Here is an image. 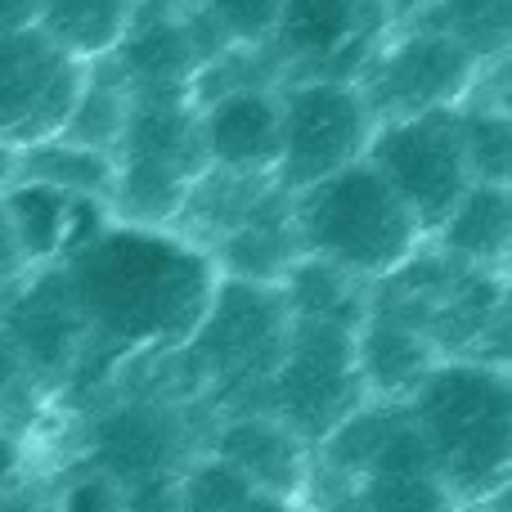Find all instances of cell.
I'll use <instances>...</instances> for the list:
<instances>
[{
	"mask_svg": "<svg viewBox=\"0 0 512 512\" xmlns=\"http://www.w3.org/2000/svg\"><path fill=\"white\" fill-rule=\"evenodd\" d=\"M459 117V140H463V158H468L472 180L481 185H508L512 171V122H508V104L504 90L486 86V72H481L477 90L454 108Z\"/></svg>",
	"mask_w": 512,
	"mask_h": 512,
	"instance_id": "cell-24",
	"label": "cell"
},
{
	"mask_svg": "<svg viewBox=\"0 0 512 512\" xmlns=\"http://www.w3.org/2000/svg\"><path fill=\"white\" fill-rule=\"evenodd\" d=\"M189 400L171 396H122L90 418L86 432V463L104 481H113L122 495L171 481L194 463L189 454Z\"/></svg>",
	"mask_w": 512,
	"mask_h": 512,
	"instance_id": "cell-9",
	"label": "cell"
},
{
	"mask_svg": "<svg viewBox=\"0 0 512 512\" xmlns=\"http://www.w3.org/2000/svg\"><path fill=\"white\" fill-rule=\"evenodd\" d=\"M140 0H36V32L77 63L108 59Z\"/></svg>",
	"mask_w": 512,
	"mask_h": 512,
	"instance_id": "cell-20",
	"label": "cell"
},
{
	"mask_svg": "<svg viewBox=\"0 0 512 512\" xmlns=\"http://www.w3.org/2000/svg\"><path fill=\"white\" fill-rule=\"evenodd\" d=\"M207 256H212L221 279L279 288V279L301 256L297 230H292V198L283 194V189H274V194L265 198L256 212L243 216L234 230L216 234V239L207 243Z\"/></svg>",
	"mask_w": 512,
	"mask_h": 512,
	"instance_id": "cell-18",
	"label": "cell"
},
{
	"mask_svg": "<svg viewBox=\"0 0 512 512\" xmlns=\"http://www.w3.org/2000/svg\"><path fill=\"white\" fill-rule=\"evenodd\" d=\"M283 337H288V310H283L279 288L221 279L203 324L194 328V337L180 351H171V364L189 373L185 396L189 387L212 391L225 405L221 414L261 409Z\"/></svg>",
	"mask_w": 512,
	"mask_h": 512,
	"instance_id": "cell-4",
	"label": "cell"
},
{
	"mask_svg": "<svg viewBox=\"0 0 512 512\" xmlns=\"http://www.w3.org/2000/svg\"><path fill=\"white\" fill-rule=\"evenodd\" d=\"M207 171L194 95H131V113L113 144V221L176 225L185 194Z\"/></svg>",
	"mask_w": 512,
	"mask_h": 512,
	"instance_id": "cell-5",
	"label": "cell"
},
{
	"mask_svg": "<svg viewBox=\"0 0 512 512\" xmlns=\"http://www.w3.org/2000/svg\"><path fill=\"white\" fill-rule=\"evenodd\" d=\"M50 512H126V495L113 486V481L99 477V472H86V477L72 481L68 495H63Z\"/></svg>",
	"mask_w": 512,
	"mask_h": 512,
	"instance_id": "cell-28",
	"label": "cell"
},
{
	"mask_svg": "<svg viewBox=\"0 0 512 512\" xmlns=\"http://www.w3.org/2000/svg\"><path fill=\"white\" fill-rule=\"evenodd\" d=\"M477 63L450 41L423 23H396L387 27L382 45L364 63L360 81L373 117H414L436 113V108H459L481 81Z\"/></svg>",
	"mask_w": 512,
	"mask_h": 512,
	"instance_id": "cell-10",
	"label": "cell"
},
{
	"mask_svg": "<svg viewBox=\"0 0 512 512\" xmlns=\"http://www.w3.org/2000/svg\"><path fill=\"white\" fill-rule=\"evenodd\" d=\"M198 135L207 167L274 176L279 158V86H234L198 99Z\"/></svg>",
	"mask_w": 512,
	"mask_h": 512,
	"instance_id": "cell-15",
	"label": "cell"
},
{
	"mask_svg": "<svg viewBox=\"0 0 512 512\" xmlns=\"http://www.w3.org/2000/svg\"><path fill=\"white\" fill-rule=\"evenodd\" d=\"M405 23H423L432 32L450 36L477 68H495V63L508 59V0H432Z\"/></svg>",
	"mask_w": 512,
	"mask_h": 512,
	"instance_id": "cell-23",
	"label": "cell"
},
{
	"mask_svg": "<svg viewBox=\"0 0 512 512\" xmlns=\"http://www.w3.org/2000/svg\"><path fill=\"white\" fill-rule=\"evenodd\" d=\"M27 274L23 256H18V243L9 234V221H5V207H0V292H9L18 279Z\"/></svg>",
	"mask_w": 512,
	"mask_h": 512,
	"instance_id": "cell-29",
	"label": "cell"
},
{
	"mask_svg": "<svg viewBox=\"0 0 512 512\" xmlns=\"http://www.w3.org/2000/svg\"><path fill=\"white\" fill-rule=\"evenodd\" d=\"M292 230L301 256H319L369 288L427 243L409 207L364 158L292 194Z\"/></svg>",
	"mask_w": 512,
	"mask_h": 512,
	"instance_id": "cell-3",
	"label": "cell"
},
{
	"mask_svg": "<svg viewBox=\"0 0 512 512\" xmlns=\"http://www.w3.org/2000/svg\"><path fill=\"white\" fill-rule=\"evenodd\" d=\"M81 81L86 63L50 45L36 27L0 36V144L23 149L59 135Z\"/></svg>",
	"mask_w": 512,
	"mask_h": 512,
	"instance_id": "cell-12",
	"label": "cell"
},
{
	"mask_svg": "<svg viewBox=\"0 0 512 512\" xmlns=\"http://www.w3.org/2000/svg\"><path fill=\"white\" fill-rule=\"evenodd\" d=\"M360 405L364 387L355 369V328L333 319H288L279 364L265 382V414H274L315 450Z\"/></svg>",
	"mask_w": 512,
	"mask_h": 512,
	"instance_id": "cell-6",
	"label": "cell"
},
{
	"mask_svg": "<svg viewBox=\"0 0 512 512\" xmlns=\"http://www.w3.org/2000/svg\"><path fill=\"white\" fill-rule=\"evenodd\" d=\"M176 512H310L301 499L261 495L221 459H198L180 481Z\"/></svg>",
	"mask_w": 512,
	"mask_h": 512,
	"instance_id": "cell-26",
	"label": "cell"
},
{
	"mask_svg": "<svg viewBox=\"0 0 512 512\" xmlns=\"http://www.w3.org/2000/svg\"><path fill=\"white\" fill-rule=\"evenodd\" d=\"M0 207H5L9 234L18 243L27 270H45V265L68 261L77 248H86L108 221V203L81 194H63V189L45 185V180L14 176L0 189Z\"/></svg>",
	"mask_w": 512,
	"mask_h": 512,
	"instance_id": "cell-14",
	"label": "cell"
},
{
	"mask_svg": "<svg viewBox=\"0 0 512 512\" xmlns=\"http://www.w3.org/2000/svg\"><path fill=\"white\" fill-rule=\"evenodd\" d=\"M59 274L90 342L77 378H104L122 364L180 351L221 283L203 243L131 221H108L86 248L59 261Z\"/></svg>",
	"mask_w": 512,
	"mask_h": 512,
	"instance_id": "cell-1",
	"label": "cell"
},
{
	"mask_svg": "<svg viewBox=\"0 0 512 512\" xmlns=\"http://www.w3.org/2000/svg\"><path fill=\"white\" fill-rule=\"evenodd\" d=\"M459 512H504V490L486 499H468V504H459Z\"/></svg>",
	"mask_w": 512,
	"mask_h": 512,
	"instance_id": "cell-31",
	"label": "cell"
},
{
	"mask_svg": "<svg viewBox=\"0 0 512 512\" xmlns=\"http://www.w3.org/2000/svg\"><path fill=\"white\" fill-rule=\"evenodd\" d=\"M508 239H512L508 185H481V180H472L468 194L450 207V216H445L441 230H436L427 243L459 265L504 274Z\"/></svg>",
	"mask_w": 512,
	"mask_h": 512,
	"instance_id": "cell-19",
	"label": "cell"
},
{
	"mask_svg": "<svg viewBox=\"0 0 512 512\" xmlns=\"http://www.w3.org/2000/svg\"><path fill=\"white\" fill-rule=\"evenodd\" d=\"M364 162L387 180V189L409 207V216L427 239L441 230L450 207L472 185L454 108L378 122L369 135V149H364Z\"/></svg>",
	"mask_w": 512,
	"mask_h": 512,
	"instance_id": "cell-8",
	"label": "cell"
},
{
	"mask_svg": "<svg viewBox=\"0 0 512 512\" xmlns=\"http://www.w3.org/2000/svg\"><path fill=\"white\" fill-rule=\"evenodd\" d=\"M279 297L288 319H333V324H360L369 310V283L342 274L319 256H297L292 270L279 279Z\"/></svg>",
	"mask_w": 512,
	"mask_h": 512,
	"instance_id": "cell-21",
	"label": "cell"
},
{
	"mask_svg": "<svg viewBox=\"0 0 512 512\" xmlns=\"http://www.w3.org/2000/svg\"><path fill=\"white\" fill-rule=\"evenodd\" d=\"M14 180V149L9 144H0V189Z\"/></svg>",
	"mask_w": 512,
	"mask_h": 512,
	"instance_id": "cell-32",
	"label": "cell"
},
{
	"mask_svg": "<svg viewBox=\"0 0 512 512\" xmlns=\"http://www.w3.org/2000/svg\"><path fill=\"white\" fill-rule=\"evenodd\" d=\"M41 396H45V391L32 382L23 355L14 351V342H9L5 333H0V436H9V441H14L18 423H23V418L41 405Z\"/></svg>",
	"mask_w": 512,
	"mask_h": 512,
	"instance_id": "cell-27",
	"label": "cell"
},
{
	"mask_svg": "<svg viewBox=\"0 0 512 512\" xmlns=\"http://www.w3.org/2000/svg\"><path fill=\"white\" fill-rule=\"evenodd\" d=\"M207 454L221 459L225 468H234L261 495H279V499L306 495L310 445L292 427H283L274 414H265V409L225 414L221 427L212 432Z\"/></svg>",
	"mask_w": 512,
	"mask_h": 512,
	"instance_id": "cell-16",
	"label": "cell"
},
{
	"mask_svg": "<svg viewBox=\"0 0 512 512\" xmlns=\"http://www.w3.org/2000/svg\"><path fill=\"white\" fill-rule=\"evenodd\" d=\"M364 5H378L382 14H387V0H364ZM387 23H391V18H387Z\"/></svg>",
	"mask_w": 512,
	"mask_h": 512,
	"instance_id": "cell-33",
	"label": "cell"
},
{
	"mask_svg": "<svg viewBox=\"0 0 512 512\" xmlns=\"http://www.w3.org/2000/svg\"><path fill=\"white\" fill-rule=\"evenodd\" d=\"M14 176L45 180V185L63 189V194H81V198L108 203V194H113V153H99L77 140L50 135V140L14 149Z\"/></svg>",
	"mask_w": 512,
	"mask_h": 512,
	"instance_id": "cell-22",
	"label": "cell"
},
{
	"mask_svg": "<svg viewBox=\"0 0 512 512\" xmlns=\"http://www.w3.org/2000/svg\"><path fill=\"white\" fill-rule=\"evenodd\" d=\"M126 113H131V90H126V81L117 77L108 59H95V63H86V81H81L59 135L86 144V149L113 153L117 135H122V126H126Z\"/></svg>",
	"mask_w": 512,
	"mask_h": 512,
	"instance_id": "cell-25",
	"label": "cell"
},
{
	"mask_svg": "<svg viewBox=\"0 0 512 512\" xmlns=\"http://www.w3.org/2000/svg\"><path fill=\"white\" fill-rule=\"evenodd\" d=\"M405 409L427 441L432 472L459 495V504L499 495L508 486L512 391L504 364L472 355L436 360Z\"/></svg>",
	"mask_w": 512,
	"mask_h": 512,
	"instance_id": "cell-2",
	"label": "cell"
},
{
	"mask_svg": "<svg viewBox=\"0 0 512 512\" xmlns=\"http://www.w3.org/2000/svg\"><path fill=\"white\" fill-rule=\"evenodd\" d=\"M436 360V346L409 319L369 301L364 319L355 324V369L364 400H409Z\"/></svg>",
	"mask_w": 512,
	"mask_h": 512,
	"instance_id": "cell-17",
	"label": "cell"
},
{
	"mask_svg": "<svg viewBox=\"0 0 512 512\" xmlns=\"http://www.w3.org/2000/svg\"><path fill=\"white\" fill-rule=\"evenodd\" d=\"M378 126L369 99L355 81L297 77L279 81V158L274 189L301 194L315 180L364 158L369 135Z\"/></svg>",
	"mask_w": 512,
	"mask_h": 512,
	"instance_id": "cell-7",
	"label": "cell"
},
{
	"mask_svg": "<svg viewBox=\"0 0 512 512\" xmlns=\"http://www.w3.org/2000/svg\"><path fill=\"white\" fill-rule=\"evenodd\" d=\"M113 72L126 81L135 99L140 95H194L203 54L189 32V18L180 0H140L126 23L122 41L108 54Z\"/></svg>",
	"mask_w": 512,
	"mask_h": 512,
	"instance_id": "cell-13",
	"label": "cell"
},
{
	"mask_svg": "<svg viewBox=\"0 0 512 512\" xmlns=\"http://www.w3.org/2000/svg\"><path fill=\"white\" fill-rule=\"evenodd\" d=\"M387 27V14L364 0H283L265 50L274 54L283 81H360Z\"/></svg>",
	"mask_w": 512,
	"mask_h": 512,
	"instance_id": "cell-11",
	"label": "cell"
},
{
	"mask_svg": "<svg viewBox=\"0 0 512 512\" xmlns=\"http://www.w3.org/2000/svg\"><path fill=\"white\" fill-rule=\"evenodd\" d=\"M36 23V0H0V36Z\"/></svg>",
	"mask_w": 512,
	"mask_h": 512,
	"instance_id": "cell-30",
	"label": "cell"
}]
</instances>
